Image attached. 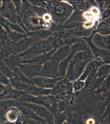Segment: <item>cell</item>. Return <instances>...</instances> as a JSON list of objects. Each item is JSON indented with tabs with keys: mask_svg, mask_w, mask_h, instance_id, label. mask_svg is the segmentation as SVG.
<instances>
[{
	"mask_svg": "<svg viewBox=\"0 0 110 124\" xmlns=\"http://www.w3.org/2000/svg\"><path fill=\"white\" fill-rule=\"evenodd\" d=\"M5 86L3 85L0 83V89H3L4 88Z\"/></svg>",
	"mask_w": 110,
	"mask_h": 124,
	"instance_id": "obj_52",
	"label": "cell"
},
{
	"mask_svg": "<svg viewBox=\"0 0 110 124\" xmlns=\"http://www.w3.org/2000/svg\"><path fill=\"white\" fill-rule=\"evenodd\" d=\"M15 106L26 118L33 120L39 124H47L44 119L37 116L29 108L21 104L20 102L16 103Z\"/></svg>",
	"mask_w": 110,
	"mask_h": 124,
	"instance_id": "obj_11",
	"label": "cell"
},
{
	"mask_svg": "<svg viewBox=\"0 0 110 124\" xmlns=\"http://www.w3.org/2000/svg\"><path fill=\"white\" fill-rule=\"evenodd\" d=\"M67 121L70 124H84V117L78 112L68 111L66 112Z\"/></svg>",
	"mask_w": 110,
	"mask_h": 124,
	"instance_id": "obj_22",
	"label": "cell"
},
{
	"mask_svg": "<svg viewBox=\"0 0 110 124\" xmlns=\"http://www.w3.org/2000/svg\"><path fill=\"white\" fill-rule=\"evenodd\" d=\"M84 11L83 10H74L70 16L68 20L65 23L63 24H68L70 23L73 22H79L84 23L85 21V20L84 18Z\"/></svg>",
	"mask_w": 110,
	"mask_h": 124,
	"instance_id": "obj_23",
	"label": "cell"
},
{
	"mask_svg": "<svg viewBox=\"0 0 110 124\" xmlns=\"http://www.w3.org/2000/svg\"><path fill=\"white\" fill-rule=\"evenodd\" d=\"M2 6H3V1L0 0V9L1 8Z\"/></svg>",
	"mask_w": 110,
	"mask_h": 124,
	"instance_id": "obj_53",
	"label": "cell"
},
{
	"mask_svg": "<svg viewBox=\"0 0 110 124\" xmlns=\"http://www.w3.org/2000/svg\"><path fill=\"white\" fill-rule=\"evenodd\" d=\"M19 112L15 106L12 107L7 111L6 116V121L15 123L18 119Z\"/></svg>",
	"mask_w": 110,
	"mask_h": 124,
	"instance_id": "obj_28",
	"label": "cell"
},
{
	"mask_svg": "<svg viewBox=\"0 0 110 124\" xmlns=\"http://www.w3.org/2000/svg\"><path fill=\"white\" fill-rule=\"evenodd\" d=\"M32 6L47 8L48 6L47 2L44 0H29L28 1Z\"/></svg>",
	"mask_w": 110,
	"mask_h": 124,
	"instance_id": "obj_45",
	"label": "cell"
},
{
	"mask_svg": "<svg viewBox=\"0 0 110 124\" xmlns=\"http://www.w3.org/2000/svg\"><path fill=\"white\" fill-rule=\"evenodd\" d=\"M63 124H70V123H68V122H67L66 121V122H65V123H63Z\"/></svg>",
	"mask_w": 110,
	"mask_h": 124,
	"instance_id": "obj_54",
	"label": "cell"
},
{
	"mask_svg": "<svg viewBox=\"0 0 110 124\" xmlns=\"http://www.w3.org/2000/svg\"><path fill=\"white\" fill-rule=\"evenodd\" d=\"M92 36L87 38L83 39L85 40V41L89 47L92 53V55L95 58H103L104 57L109 56H110V52L109 51L106 50L102 49L95 46L93 44H92L91 41Z\"/></svg>",
	"mask_w": 110,
	"mask_h": 124,
	"instance_id": "obj_17",
	"label": "cell"
},
{
	"mask_svg": "<svg viewBox=\"0 0 110 124\" xmlns=\"http://www.w3.org/2000/svg\"><path fill=\"white\" fill-rule=\"evenodd\" d=\"M95 58L90 49L77 53L74 55L72 58L76 61H83L92 60Z\"/></svg>",
	"mask_w": 110,
	"mask_h": 124,
	"instance_id": "obj_24",
	"label": "cell"
},
{
	"mask_svg": "<svg viewBox=\"0 0 110 124\" xmlns=\"http://www.w3.org/2000/svg\"><path fill=\"white\" fill-rule=\"evenodd\" d=\"M52 42L53 46V49L55 51L58 49V48L65 45L63 39L56 38L54 37H53Z\"/></svg>",
	"mask_w": 110,
	"mask_h": 124,
	"instance_id": "obj_44",
	"label": "cell"
},
{
	"mask_svg": "<svg viewBox=\"0 0 110 124\" xmlns=\"http://www.w3.org/2000/svg\"><path fill=\"white\" fill-rule=\"evenodd\" d=\"M83 26V23L73 22V23H70L65 24H63L61 26V27L66 30H69L77 28Z\"/></svg>",
	"mask_w": 110,
	"mask_h": 124,
	"instance_id": "obj_41",
	"label": "cell"
},
{
	"mask_svg": "<svg viewBox=\"0 0 110 124\" xmlns=\"http://www.w3.org/2000/svg\"><path fill=\"white\" fill-rule=\"evenodd\" d=\"M109 85H110V76L108 75L105 79L103 82L98 89L93 92L96 94L109 92Z\"/></svg>",
	"mask_w": 110,
	"mask_h": 124,
	"instance_id": "obj_31",
	"label": "cell"
},
{
	"mask_svg": "<svg viewBox=\"0 0 110 124\" xmlns=\"http://www.w3.org/2000/svg\"><path fill=\"white\" fill-rule=\"evenodd\" d=\"M70 47L71 49V53L74 55L80 51L90 49L89 47L85 40L76 43L75 44H74L70 46Z\"/></svg>",
	"mask_w": 110,
	"mask_h": 124,
	"instance_id": "obj_27",
	"label": "cell"
},
{
	"mask_svg": "<svg viewBox=\"0 0 110 124\" xmlns=\"http://www.w3.org/2000/svg\"><path fill=\"white\" fill-rule=\"evenodd\" d=\"M66 2L71 6L74 10L84 11L85 8V1L84 0H69Z\"/></svg>",
	"mask_w": 110,
	"mask_h": 124,
	"instance_id": "obj_35",
	"label": "cell"
},
{
	"mask_svg": "<svg viewBox=\"0 0 110 124\" xmlns=\"http://www.w3.org/2000/svg\"><path fill=\"white\" fill-rule=\"evenodd\" d=\"M84 124H97V122L96 119L93 116H88L85 118H84Z\"/></svg>",
	"mask_w": 110,
	"mask_h": 124,
	"instance_id": "obj_47",
	"label": "cell"
},
{
	"mask_svg": "<svg viewBox=\"0 0 110 124\" xmlns=\"http://www.w3.org/2000/svg\"><path fill=\"white\" fill-rule=\"evenodd\" d=\"M79 110L81 113L88 116L97 114L96 101L93 92L80 102Z\"/></svg>",
	"mask_w": 110,
	"mask_h": 124,
	"instance_id": "obj_5",
	"label": "cell"
},
{
	"mask_svg": "<svg viewBox=\"0 0 110 124\" xmlns=\"http://www.w3.org/2000/svg\"><path fill=\"white\" fill-rule=\"evenodd\" d=\"M92 60L78 61L72 58L69 64L66 78L71 82L78 80L83 73L87 65Z\"/></svg>",
	"mask_w": 110,
	"mask_h": 124,
	"instance_id": "obj_3",
	"label": "cell"
},
{
	"mask_svg": "<svg viewBox=\"0 0 110 124\" xmlns=\"http://www.w3.org/2000/svg\"><path fill=\"white\" fill-rule=\"evenodd\" d=\"M31 10L34 14L36 15L39 17H41L43 16L44 15L47 13L48 10L47 9L35 6H32L31 4Z\"/></svg>",
	"mask_w": 110,
	"mask_h": 124,
	"instance_id": "obj_38",
	"label": "cell"
},
{
	"mask_svg": "<svg viewBox=\"0 0 110 124\" xmlns=\"http://www.w3.org/2000/svg\"><path fill=\"white\" fill-rule=\"evenodd\" d=\"M53 117L54 124H63L67 121L66 112L58 113L54 116Z\"/></svg>",
	"mask_w": 110,
	"mask_h": 124,
	"instance_id": "obj_37",
	"label": "cell"
},
{
	"mask_svg": "<svg viewBox=\"0 0 110 124\" xmlns=\"http://www.w3.org/2000/svg\"><path fill=\"white\" fill-rule=\"evenodd\" d=\"M94 64L95 65V68L98 69L99 67L101 66L102 65L105 64L102 61V58H95L93 59Z\"/></svg>",
	"mask_w": 110,
	"mask_h": 124,
	"instance_id": "obj_48",
	"label": "cell"
},
{
	"mask_svg": "<svg viewBox=\"0 0 110 124\" xmlns=\"http://www.w3.org/2000/svg\"><path fill=\"white\" fill-rule=\"evenodd\" d=\"M0 124H15V123H11L7 121H3V122Z\"/></svg>",
	"mask_w": 110,
	"mask_h": 124,
	"instance_id": "obj_51",
	"label": "cell"
},
{
	"mask_svg": "<svg viewBox=\"0 0 110 124\" xmlns=\"http://www.w3.org/2000/svg\"><path fill=\"white\" fill-rule=\"evenodd\" d=\"M37 41L35 39L27 36L18 42L13 44V54L19 55L21 54L30 48Z\"/></svg>",
	"mask_w": 110,
	"mask_h": 124,
	"instance_id": "obj_10",
	"label": "cell"
},
{
	"mask_svg": "<svg viewBox=\"0 0 110 124\" xmlns=\"http://www.w3.org/2000/svg\"><path fill=\"white\" fill-rule=\"evenodd\" d=\"M71 90H73L72 82H70L65 77L56 84L54 87L52 89L51 95L55 96Z\"/></svg>",
	"mask_w": 110,
	"mask_h": 124,
	"instance_id": "obj_13",
	"label": "cell"
},
{
	"mask_svg": "<svg viewBox=\"0 0 110 124\" xmlns=\"http://www.w3.org/2000/svg\"><path fill=\"white\" fill-rule=\"evenodd\" d=\"M110 17V9L109 8L106 9L102 12L101 15V19L102 20H106L109 18Z\"/></svg>",
	"mask_w": 110,
	"mask_h": 124,
	"instance_id": "obj_49",
	"label": "cell"
},
{
	"mask_svg": "<svg viewBox=\"0 0 110 124\" xmlns=\"http://www.w3.org/2000/svg\"><path fill=\"white\" fill-rule=\"evenodd\" d=\"M17 101L20 102L31 103L43 106L49 109L53 103L57 102L54 96L52 95L43 96H34L25 93L20 96Z\"/></svg>",
	"mask_w": 110,
	"mask_h": 124,
	"instance_id": "obj_4",
	"label": "cell"
},
{
	"mask_svg": "<svg viewBox=\"0 0 110 124\" xmlns=\"http://www.w3.org/2000/svg\"><path fill=\"white\" fill-rule=\"evenodd\" d=\"M13 78L15 79L16 80L23 83L30 85H34L32 81L31 80V79L27 78L20 71L14 73Z\"/></svg>",
	"mask_w": 110,
	"mask_h": 124,
	"instance_id": "obj_34",
	"label": "cell"
},
{
	"mask_svg": "<svg viewBox=\"0 0 110 124\" xmlns=\"http://www.w3.org/2000/svg\"><path fill=\"white\" fill-rule=\"evenodd\" d=\"M53 32L46 29L37 30L31 31L27 34V36L35 39L37 41L40 40L46 39L49 37L52 36Z\"/></svg>",
	"mask_w": 110,
	"mask_h": 124,
	"instance_id": "obj_21",
	"label": "cell"
},
{
	"mask_svg": "<svg viewBox=\"0 0 110 124\" xmlns=\"http://www.w3.org/2000/svg\"><path fill=\"white\" fill-rule=\"evenodd\" d=\"M10 23L6 18L0 14V27H1L8 34L11 31L10 29Z\"/></svg>",
	"mask_w": 110,
	"mask_h": 124,
	"instance_id": "obj_40",
	"label": "cell"
},
{
	"mask_svg": "<svg viewBox=\"0 0 110 124\" xmlns=\"http://www.w3.org/2000/svg\"><path fill=\"white\" fill-rule=\"evenodd\" d=\"M74 55L71 53L70 55L65 59L59 62L58 66L59 77H65L67 69L71 60L72 59Z\"/></svg>",
	"mask_w": 110,
	"mask_h": 124,
	"instance_id": "obj_25",
	"label": "cell"
},
{
	"mask_svg": "<svg viewBox=\"0 0 110 124\" xmlns=\"http://www.w3.org/2000/svg\"><path fill=\"white\" fill-rule=\"evenodd\" d=\"M0 72L9 79L14 77V72L0 59Z\"/></svg>",
	"mask_w": 110,
	"mask_h": 124,
	"instance_id": "obj_32",
	"label": "cell"
},
{
	"mask_svg": "<svg viewBox=\"0 0 110 124\" xmlns=\"http://www.w3.org/2000/svg\"><path fill=\"white\" fill-rule=\"evenodd\" d=\"M42 65L33 63H21L19 66L20 71L29 79L39 76Z\"/></svg>",
	"mask_w": 110,
	"mask_h": 124,
	"instance_id": "obj_9",
	"label": "cell"
},
{
	"mask_svg": "<svg viewBox=\"0 0 110 124\" xmlns=\"http://www.w3.org/2000/svg\"><path fill=\"white\" fill-rule=\"evenodd\" d=\"M83 40H84V39H83L79 38H77L74 37H68L63 39L65 45L69 46H71L74 44H75L76 43L81 41Z\"/></svg>",
	"mask_w": 110,
	"mask_h": 124,
	"instance_id": "obj_42",
	"label": "cell"
},
{
	"mask_svg": "<svg viewBox=\"0 0 110 124\" xmlns=\"http://www.w3.org/2000/svg\"><path fill=\"white\" fill-rule=\"evenodd\" d=\"M52 89H46L32 85L24 93L34 96H43L51 95Z\"/></svg>",
	"mask_w": 110,
	"mask_h": 124,
	"instance_id": "obj_18",
	"label": "cell"
},
{
	"mask_svg": "<svg viewBox=\"0 0 110 124\" xmlns=\"http://www.w3.org/2000/svg\"><path fill=\"white\" fill-rule=\"evenodd\" d=\"M2 61L14 73L20 71L19 66L21 64V60L18 55L12 54Z\"/></svg>",
	"mask_w": 110,
	"mask_h": 124,
	"instance_id": "obj_15",
	"label": "cell"
},
{
	"mask_svg": "<svg viewBox=\"0 0 110 124\" xmlns=\"http://www.w3.org/2000/svg\"><path fill=\"white\" fill-rule=\"evenodd\" d=\"M15 8L16 13L17 15H20L22 7V1L21 0L12 1Z\"/></svg>",
	"mask_w": 110,
	"mask_h": 124,
	"instance_id": "obj_46",
	"label": "cell"
},
{
	"mask_svg": "<svg viewBox=\"0 0 110 124\" xmlns=\"http://www.w3.org/2000/svg\"><path fill=\"white\" fill-rule=\"evenodd\" d=\"M10 85L11 86L13 89L16 90L23 92L24 93L28 88L32 86L19 82L18 81L16 80L13 78L10 79Z\"/></svg>",
	"mask_w": 110,
	"mask_h": 124,
	"instance_id": "obj_26",
	"label": "cell"
},
{
	"mask_svg": "<svg viewBox=\"0 0 110 124\" xmlns=\"http://www.w3.org/2000/svg\"><path fill=\"white\" fill-rule=\"evenodd\" d=\"M85 86V83L84 81L78 79L72 82L73 92L74 93H77L82 90Z\"/></svg>",
	"mask_w": 110,
	"mask_h": 124,
	"instance_id": "obj_39",
	"label": "cell"
},
{
	"mask_svg": "<svg viewBox=\"0 0 110 124\" xmlns=\"http://www.w3.org/2000/svg\"><path fill=\"white\" fill-rule=\"evenodd\" d=\"M52 36L63 40L65 39L72 37L68 31L63 28L59 31L53 32Z\"/></svg>",
	"mask_w": 110,
	"mask_h": 124,
	"instance_id": "obj_36",
	"label": "cell"
},
{
	"mask_svg": "<svg viewBox=\"0 0 110 124\" xmlns=\"http://www.w3.org/2000/svg\"><path fill=\"white\" fill-rule=\"evenodd\" d=\"M109 72L110 65L105 64L98 68L95 76L97 78H106L109 75Z\"/></svg>",
	"mask_w": 110,
	"mask_h": 124,
	"instance_id": "obj_30",
	"label": "cell"
},
{
	"mask_svg": "<svg viewBox=\"0 0 110 124\" xmlns=\"http://www.w3.org/2000/svg\"><path fill=\"white\" fill-rule=\"evenodd\" d=\"M65 77H59L55 78L38 76L31 79L33 85L39 87L46 89H52L56 84Z\"/></svg>",
	"mask_w": 110,
	"mask_h": 124,
	"instance_id": "obj_8",
	"label": "cell"
},
{
	"mask_svg": "<svg viewBox=\"0 0 110 124\" xmlns=\"http://www.w3.org/2000/svg\"><path fill=\"white\" fill-rule=\"evenodd\" d=\"M21 104L29 108L34 113L46 121L47 124H54V117L49 109L43 106L31 103L20 102Z\"/></svg>",
	"mask_w": 110,
	"mask_h": 124,
	"instance_id": "obj_6",
	"label": "cell"
},
{
	"mask_svg": "<svg viewBox=\"0 0 110 124\" xmlns=\"http://www.w3.org/2000/svg\"><path fill=\"white\" fill-rule=\"evenodd\" d=\"M15 100L8 99L0 101V118L3 121H6V116L10 109L15 106Z\"/></svg>",
	"mask_w": 110,
	"mask_h": 124,
	"instance_id": "obj_20",
	"label": "cell"
},
{
	"mask_svg": "<svg viewBox=\"0 0 110 124\" xmlns=\"http://www.w3.org/2000/svg\"><path fill=\"white\" fill-rule=\"evenodd\" d=\"M71 53L70 46L64 45L58 48L52 55V59L60 62L70 55Z\"/></svg>",
	"mask_w": 110,
	"mask_h": 124,
	"instance_id": "obj_16",
	"label": "cell"
},
{
	"mask_svg": "<svg viewBox=\"0 0 110 124\" xmlns=\"http://www.w3.org/2000/svg\"><path fill=\"white\" fill-rule=\"evenodd\" d=\"M52 39L53 37L51 36L46 39L40 40L24 52L19 54L18 55L21 58V62L32 59L53 50V46Z\"/></svg>",
	"mask_w": 110,
	"mask_h": 124,
	"instance_id": "obj_2",
	"label": "cell"
},
{
	"mask_svg": "<svg viewBox=\"0 0 110 124\" xmlns=\"http://www.w3.org/2000/svg\"><path fill=\"white\" fill-rule=\"evenodd\" d=\"M92 44L97 47L109 51L110 49V35L103 36L94 33L91 37Z\"/></svg>",
	"mask_w": 110,
	"mask_h": 124,
	"instance_id": "obj_12",
	"label": "cell"
},
{
	"mask_svg": "<svg viewBox=\"0 0 110 124\" xmlns=\"http://www.w3.org/2000/svg\"><path fill=\"white\" fill-rule=\"evenodd\" d=\"M97 6H98V9L101 12L104 11V7L105 1L99 0L95 2Z\"/></svg>",
	"mask_w": 110,
	"mask_h": 124,
	"instance_id": "obj_50",
	"label": "cell"
},
{
	"mask_svg": "<svg viewBox=\"0 0 110 124\" xmlns=\"http://www.w3.org/2000/svg\"><path fill=\"white\" fill-rule=\"evenodd\" d=\"M59 63L52 59L45 62L42 65L39 76L52 78L59 77Z\"/></svg>",
	"mask_w": 110,
	"mask_h": 124,
	"instance_id": "obj_7",
	"label": "cell"
},
{
	"mask_svg": "<svg viewBox=\"0 0 110 124\" xmlns=\"http://www.w3.org/2000/svg\"><path fill=\"white\" fill-rule=\"evenodd\" d=\"M96 27H93L91 28H86L83 26L79 27L73 30H67L72 37L79 38L84 39L91 37L94 33Z\"/></svg>",
	"mask_w": 110,
	"mask_h": 124,
	"instance_id": "obj_14",
	"label": "cell"
},
{
	"mask_svg": "<svg viewBox=\"0 0 110 124\" xmlns=\"http://www.w3.org/2000/svg\"><path fill=\"white\" fill-rule=\"evenodd\" d=\"M46 9L50 15L53 23L62 26L71 16L74 10L67 2L63 1H46Z\"/></svg>",
	"mask_w": 110,
	"mask_h": 124,
	"instance_id": "obj_1",
	"label": "cell"
},
{
	"mask_svg": "<svg viewBox=\"0 0 110 124\" xmlns=\"http://www.w3.org/2000/svg\"><path fill=\"white\" fill-rule=\"evenodd\" d=\"M10 31L19 33L20 34H27L22 28L18 24L13 23H10Z\"/></svg>",
	"mask_w": 110,
	"mask_h": 124,
	"instance_id": "obj_43",
	"label": "cell"
},
{
	"mask_svg": "<svg viewBox=\"0 0 110 124\" xmlns=\"http://www.w3.org/2000/svg\"><path fill=\"white\" fill-rule=\"evenodd\" d=\"M97 69L95 68V65L94 64L93 59L92 60V61H90L87 65L83 73L78 79L85 81L89 75Z\"/></svg>",
	"mask_w": 110,
	"mask_h": 124,
	"instance_id": "obj_29",
	"label": "cell"
},
{
	"mask_svg": "<svg viewBox=\"0 0 110 124\" xmlns=\"http://www.w3.org/2000/svg\"><path fill=\"white\" fill-rule=\"evenodd\" d=\"M55 50L53 49L50 52L40 55L28 61H24L21 63H33L43 65L45 62L52 59V55Z\"/></svg>",
	"mask_w": 110,
	"mask_h": 124,
	"instance_id": "obj_19",
	"label": "cell"
},
{
	"mask_svg": "<svg viewBox=\"0 0 110 124\" xmlns=\"http://www.w3.org/2000/svg\"><path fill=\"white\" fill-rule=\"evenodd\" d=\"M9 39L13 44L27 37V34H22L11 31L8 34Z\"/></svg>",
	"mask_w": 110,
	"mask_h": 124,
	"instance_id": "obj_33",
	"label": "cell"
}]
</instances>
